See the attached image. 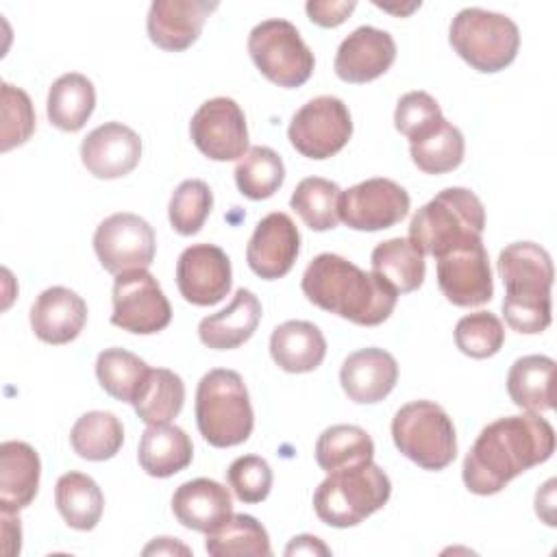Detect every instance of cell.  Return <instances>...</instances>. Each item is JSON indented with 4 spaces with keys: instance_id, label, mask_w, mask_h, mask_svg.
Returning <instances> with one entry per match:
<instances>
[{
    "instance_id": "6da1fadb",
    "label": "cell",
    "mask_w": 557,
    "mask_h": 557,
    "mask_svg": "<svg viewBox=\"0 0 557 557\" xmlns=\"http://www.w3.org/2000/svg\"><path fill=\"white\" fill-rule=\"evenodd\" d=\"M555 431L540 413L505 416L481 429L461 468L463 485L476 496L498 494L509 481L550 459Z\"/></svg>"
},
{
    "instance_id": "7a4b0ae2",
    "label": "cell",
    "mask_w": 557,
    "mask_h": 557,
    "mask_svg": "<svg viewBox=\"0 0 557 557\" xmlns=\"http://www.w3.org/2000/svg\"><path fill=\"white\" fill-rule=\"evenodd\" d=\"M300 287L309 302L359 326L385 322L398 300V292L381 276L335 252L313 257Z\"/></svg>"
},
{
    "instance_id": "3957f363",
    "label": "cell",
    "mask_w": 557,
    "mask_h": 557,
    "mask_svg": "<svg viewBox=\"0 0 557 557\" xmlns=\"http://www.w3.org/2000/svg\"><path fill=\"white\" fill-rule=\"evenodd\" d=\"M498 274L505 283L503 315L507 324L524 335L548 329L553 320V261L533 242H513L498 255Z\"/></svg>"
},
{
    "instance_id": "277c9868",
    "label": "cell",
    "mask_w": 557,
    "mask_h": 557,
    "mask_svg": "<svg viewBox=\"0 0 557 557\" xmlns=\"http://www.w3.org/2000/svg\"><path fill=\"white\" fill-rule=\"evenodd\" d=\"M485 228V209L479 196L466 187H446L422 205L409 222V242L431 257L479 239Z\"/></svg>"
},
{
    "instance_id": "5b68a950",
    "label": "cell",
    "mask_w": 557,
    "mask_h": 557,
    "mask_svg": "<svg viewBox=\"0 0 557 557\" xmlns=\"http://www.w3.org/2000/svg\"><path fill=\"white\" fill-rule=\"evenodd\" d=\"M196 424L205 442L215 448L244 444L255 426L244 379L228 368L209 370L196 389Z\"/></svg>"
},
{
    "instance_id": "8992f818",
    "label": "cell",
    "mask_w": 557,
    "mask_h": 557,
    "mask_svg": "<svg viewBox=\"0 0 557 557\" xmlns=\"http://www.w3.org/2000/svg\"><path fill=\"white\" fill-rule=\"evenodd\" d=\"M392 494V481L374 461L329 472L313 492L315 516L335 529H348L379 511Z\"/></svg>"
},
{
    "instance_id": "52a82bcc",
    "label": "cell",
    "mask_w": 557,
    "mask_h": 557,
    "mask_svg": "<svg viewBox=\"0 0 557 557\" xmlns=\"http://www.w3.org/2000/svg\"><path fill=\"white\" fill-rule=\"evenodd\" d=\"M448 41L470 67L494 74L516 59L520 30L516 22L503 13L468 7L453 17Z\"/></svg>"
},
{
    "instance_id": "ba28073f",
    "label": "cell",
    "mask_w": 557,
    "mask_h": 557,
    "mask_svg": "<svg viewBox=\"0 0 557 557\" xmlns=\"http://www.w3.org/2000/svg\"><path fill=\"white\" fill-rule=\"evenodd\" d=\"M400 455L424 470H444L457 457V433L448 413L433 400H411L392 420Z\"/></svg>"
},
{
    "instance_id": "9c48e42d",
    "label": "cell",
    "mask_w": 557,
    "mask_h": 557,
    "mask_svg": "<svg viewBox=\"0 0 557 557\" xmlns=\"http://www.w3.org/2000/svg\"><path fill=\"white\" fill-rule=\"evenodd\" d=\"M248 54L257 70L278 87H300L315 67L313 52L287 20H263L248 35Z\"/></svg>"
},
{
    "instance_id": "30bf717a",
    "label": "cell",
    "mask_w": 557,
    "mask_h": 557,
    "mask_svg": "<svg viewBox=\"0 0 557 557\" xmlns=\"http://www.w3.org/2000/svg\"><path fill=\"white\" fill-rule=\"evenodd\" d=\"M352 135L348 107L335 96H318L302 104L287 128L289 144L307 159H329L337 154Z\"/></svg>"
},
{
    "instance_id": "8fae6325",
    "label": "cell",
    "mask_w": 557,
    "mask_h": 557,
    "mask_svg": "<svg viewBox=\"0 0 557 557\" xmlns=\"http://www.w3.org/2000/svg\"><path fill=\"white\" fill-rule=\"evenodd\" d=\"M111 324L137 335L163 331L172 320V307L161 285L148 270H128L113 281Z\"/></svg>"
},
{
    "instance_id": "7c38bea8",
    "label": "cell",
    "mask_w": 557,
    "mask_h": 557,
    "mask_svg": "<svg viewBox=\"0 0 557 557\" xmlns=\"http://www.w3.org/2000/svg\"><path fill=\"white\" fill-rule=\"evenodd\" d=\"M94 250L111 274L146 270L154 261L157 237L152 226L128 211L104 218L94 233Z\"/></svg>"
},
{
    "instance_id": "4fadbf2b",
    "label": "cell",
    "mask_w": 557,
    "mask_h": 557,
    "mask_svg": "<svg viewBox=\"0 0 557 557\" xmlns=\"http://www.w3.org/2000/svg\"><path fill=\"white\" fill-rule=\"evenodd\" d=\"M409 194L392 178H368L339 194L337 215L355 231H383L409 213Z\"/></svg>"
},
{
    "instance_id": "5bb4252c",
    "label": "cell",
    "mask_w": 557,
    "mask_h": 557,
    "mask_svg": "<svg viewBox=\"0 0 557 557\" xmlns=\"http://www.w3.org/2000/svg\"><path fill=\"white\" fill-rule=\"evenodd\" d=\"M194 146L211 161H233L248 152V126L242 107L226 96L202 102L189 122Z\"/></svg>"
},
{
    "instance_id": "9a60e30c",
    "label": "cell",
    "mask_w": 557,
    "mask_h": 557,
    "mask_svg": "<svg viewBox=\"0 0 557 557\" xmlns=\"http://www.w3.org/2000/svg\"><path fill=\"white\" fill-rule=\"evenodd\" d=\"M437 259V285L457 307L485 305L494 294L492 270L483 239L463 242Z\"/></svg>"
},
{
    "instance_id": "2e32d148",
    "label": "cell",
    "mask_w": 557,
    "mask_h": 557,
    "mask_svg": "<svg viewBox=\"0 0 557 557\" xmlns=\"http://www.w3.org/2000/svg\"><path fill=\"white\" fill-rule=\"evenodd\" d=\"M233 283L228 255L215 244H194L176 261L181 296L198 307H211L226 298Z\"/></svg>"
},
{
    "instance_id": "e0dca14e",
    "label": "cell",
    "mask_w": 557,
    "mask_h": 557,
    "mask_svg": "<svg viewBox=\"0 0 557 557\" xmlns=\"http://www.w3.org/2000/svg\"><path fill=\"white\" fill-rule=\"evenodd\" d=\"M298 252V226L287 213L274 211L261 218L255 226V233L250 235V242L246 246V261L257 276L274 281L292 270Z\"/></svg>"
},
{
    "instance_id": "ac0fdd59",
    "label": "cell",
    "mask_w": 557,
    "mask_h": 557,
    "mask_svg": "<svg viewBox=\"0 0 557 557\" xmlns=\"http://www.w3.org/2000/svg\"><path fill=\"white\" fill-rule=\"evenodd\" d=\"M139 159L141 139L122 122L96 126L81 144V161L96 178H122L137 168Z\"/></svg>"
},
{
    "instance_id": "d6986e66",
    "label": "cell",
    "mask_w": 557,
    "mask_h": 557,
    "mask_svg": "<svg viewBox=\"0 0 557 557\" xmlns=\"http://www.w3.org/2000/svg\"><path fill=\"white\" fill-rule=\"evenodd\" d=\"M394 59L396 44L387 30L359 26L339 44L333 67L344 83L363 85L383 76Z\"/></svg>"
},
{
    "instance_id": "ffe728a7",
    "label": "cell",
    "mask_w": 557,
    "mask_h": 557,
    "mask_svg": "<svg viewBox=\"0 0 557 557\" xmlns=\"http://www.w3.org/2000/svg\"><path fill=\"white\" fill-rule=\"evenodd\" d=\"M218 2L207 0H154L148 11L146 30L154 46L168 52L187 50L205 26Z\"/></svg>"
},
{
    "instance_id": "44dd1931",
    "label": "cell",
    "mask_w": 557,
    "mask_h": 557,
    "mask_svg": "<svg viewBox=\"0 0 557 557\" xmlns=\"http://www.w3.org/2000/svg\"><path fill=\"white\" fill-rule=\"evenodd\" d=\"M398 381V363L392 352L370 346L350 352L339 370L344 394L357 405L381 403Z\"/></svg>"
},
{
    "instance_id": "7402d4cb",
    "label": "cell",
    "mask_w": 557,
    "mask_h": 557,
    "mask_svg": "<svg viewBox=\"0 0 557 557\" xmlns=\"http://www.w3.org/2000/svg\"><path fill=\"white\" fill-rule=\"evenodd\" d=\"M85 322V300L63 285L44 289L30 307V329L46 344L61 346L76 339Z\"/></svg>"
},
{
    "instance_id": "603a6c76",
    "label": "cell",
    "mask_w": 557,
    "mask_h": 557,
    "mask_svg": "<svg viewBox=\"0 0 557 557\" xmlns=\"http://www.w3.org/2000/svg\"><path fill=\"white\" fill-rule=\"evenodd\" d=\"M172 511L185 529L207 535L233 513V500L222 483L200 476L176 487L172 494Z\"/></svg>"
},
{
    "instance_id": "cb8c5ba5",
    "label": "cell",
    "mask_w": 557,
    "mask_h": 557,
    "mask_svg": "<svg viewBox=\"0 0 557 557\" xmlns=\"http://www.w3.org/2000/svg\"><path fill=\"white\" fill-rule=\"evenodd\" d=\"M261 320V302L250 292L239 287L226 309L200 320L198 337L207 348L233 350L246 344Z\"/></svg>"
},
{
    "instance_id": "d4e9b609",
    "label": "cell",
    "mask_w": 557,
    "mask_h": 557,
    "mask_svg": "<svg viewBox=\"0 0 557 557\" xmlns=\"http://www.w3.org/2000/svg\"><path fill=\"white\" fill-rule=\"evenodd\" d=\"M41 461L37 450L17 440L0 444V509L17 513L28 507L39 490Z\"/></svg>"
},
{
    "instance_id": "484cf974",
    "label": "cell",
    "mask_w": 557,
    "mask_h": 557,
    "mask_svg": "<svg viewBox=\"0 0 557 557\" xmlns=\"http://www.w3.org/2000/svg\"><path fill=\"white\" fill-rule=\"evenodd\" d=\"M270 355L281 370L305 374L324 361L326 339L313 322L287 320L272 331Z\"/></svg>"
},
{
    "instance_id": "4316f807",
    "label": "cell",
    "mask_w": 557,
    "mask_h": 557,
    "mask_svg": "<svg viewBox=\"0 0 557 557\" xmlns=\"http://www.w3.org/2000/svg\"><path fill=\"white\" fill-rule=\"evenodd\" d=\"M194 446L189 435L176 424H148L141 433L137 459L146 474L168 479L191 463Z\"/></svg>"
},
{
    "instance_id": "83f0119b",
    "label": "cell",
    "mask_w": 557,
    "mask_h": 557,
    "mask_svg": "<svg viewBox=\"0 0 557 557\" xmlns=\"http://www.w3.org/2000/svg\"><path fill=\"white\" fill-rule=\"evenodd\" d=\"M555 361L546 355H524L513 361L507 374V394L516 407L540 413L555 407L553 394Z\"/></svg>"
},
{
    "instance_id": "f1b7e54d",
    "label": "cell",
    "mask_w": 557,
    "mask_h": 557,
    "mask_svg": "<svg viewBox=\"0 0 557 557\" xmlns=\"http://www.w3.org/2000/svg\"><path fill=\"white\" fill-rule=\"evenodd\" d=\"M96 107L94 83L78 72H67L59 76L48 91L46 113L52 126L65 133L81 131L91 117Z\"/></svg>"
},
{
    "instance_id": "f546056e",
    "label": "cell",
    "mask_w": 557,
    "mask_h": 557,
    "mask_svg": "<svg viewBox=\"0 0 557 557\" xmlns=\"http://www.w3.org/2000/svg\"><path fill=\"white\" fill-rule=\"evenodd\" d=\"M54 505L67 527L91 531L102 516L104 496L98 483L83 472H65L54 485Z\"/></svg>"
},
{
    "instance_id": "4dcf8cb0",
    "label": "cell",
    "mask_w": 557,
    "mask_h": 557,
    "mask_svg": "<svg viewBox=\"0 0 557 557\" xmlns=\"http://www.w3.org/2000/svg\"><path fill=\"white\" fill-rule=\"evenodd\" d=\"M372 272L392 285L398 294L416 292L426 274L424 255L409 237H392L372 250Z\"/></svg>"
},
{
    "instance_id": "1f68e13d",
    "label": "cell",
    "mask_w": 557,
    "mask_h": 557,
    "mask_svg": "<svg viewBox=\"0 0 557 557\" xmlns=\"http://www.w3.org/2000/svg\"><path fill=\"white\" fill-rule=\"evenodd\" d=\"M409 152L416 168L424 174H446L461 165L466 141L461 131L444 117L431 131L409 141Z\"/></svg>"
},
{
    "instance_id": "d6a6232c",
    "label": "cell",
    "mask_w": 557,
    "mask_h": 557,
    "mask_svg": "<svg viewBox=\"0 0 557 557\" xmlns=\"http://www.w3.org/2000/svg\"><path fill=\"white\" fill-rule=\"evenodd\" d=\"M183 403H185L183 379L168 368H150V374L141 385L133 407L141 422L168 424L181 413Z\"/></svg>"
},
{
    "instance_id": "836d02e7",
    "label": "cell",
    "mask_w": 557,
    "mask_h": 557,
    "mask_svg": "<svg viewBox=\"0 0 557 557\" xmlns=\"http://www.w3.org/2000/svg\"><path fill=\"white\" fill-rule=\"evenodd\" d=\"M70 444L87 461H107L120 453L124 426L111 411H87L74 422Z\"/></svg>"
},
{
    "instance_id": "e575fe53",
    "label": "cell",
    "mask_w": 557,
    "mask_h": 557,
    "mask_svg": "<svg viewBox=\"0 0 557 557\" xmlns=\"http://www.w3.org/2000/svg\"><path fill=\"white\" fill-rule=\"evenodd\" d=\"M372 437L355 424H333L324 429L315 442V461L326 474L372 461Z\"/></svg>"
},
{
    "instance_id": "d590c367",
    "label": "cell",
    "mask_w": 557,
    "mask_h": 557,
    "mask_svg": "<svg viewBox=\"0 0 557 557\" xmlns=\"http://www.w3.org/2000/svg\"><path fill=\"white\" fill-rule=\"evenodd\" d=\"M205 548L213 557L272 555L268 531L255 516L248 513H231L218 529L207 533Z\"/></svg>"
},
{
    "instance_id": "8d00e7d4",
    "label": "cell",
    "mask_w": 557,
    "mask_h": 557,
    "mask_svg": "<svg viewBox=\"0 0 557 557\" xmlns=\"http://www.w3.org/2000/svg\"><path fill=\"white\" fill-rule=\"evenodd\" d=\"M148 374L150 366L126 348H104L96 359L100 387L122 403H135Z\"/></svg>"
},
{
    "instance_id": "74e56055",
    "label": "cell",
    "mask_w": 557,
    "mask_h": 557,
    "mask_svg": "<svg viewBox=\"0 0 557 557\" xmlns=\"http://www.w3.org/2000/svg\"><path fill=\"white\" fill-rule=\"evenodd\" d=\"M285 181V165L278 152L268 146H252L235 165V183L242 196L265 200L278 191Z\"/></svg>"
},
{
    "instance_id": "f35d334b",
    "label": "cell",
    "mask_w": 557,
    "mask_h": 557,
    "mask_svg": "<svg viewBox=\"0 0 557 557\" xmlns=\"http://www.w3.org/2000/svg\"><path fill=\"white\" fill-rule=\"evenodd\" d=\"M339 194L342 189L337 183L322 176H307L296 185L289 205L311 231L322 233L335 228L339 222Z\"/></svg>"
},
{
    "instance_id": "ab89813d",
    "label": "cell",
    "mask_w": 557,
    "mask_h": 557,
    "mask_svg": "<svg viewBox=\"0 0 557 557\" xmlns=\"http://www.w3.org/2000/svg\"><path fill=\"white\" fill-rule=\"evenodd\" d=\"M213 209L211 187L200 178L183 181L168 205V218L178 235H196Z\"/></svg>"
},
{
    "instance_id": "60d3db41",
    "label": "cell",
    "mask_w": 557,
    "mask_h": 557,
    "mask_svg": "<svg viewBox=\"0 0 557 557\" xmlns=\"http://www.w3.org/2000/svg\"><path fill=\"white\" fill-rule=\"evenodd\" d=\"M457 348L472 359H487L505 344V326L492 311L463 315L455 326Z\"/></svg>"
},
{
    "instance_id": "b9f144b4",
    "label": "cell",
    "mask_w": 557,
    "mask_h": 557,
    "mask_svg": "<svg viewBox=\"0 0 557 557\" xmlns=\"http://www.w3.org/2000/svg\"><path fill=\"white\" fill-rule=\"evenodd\" d=\"M37 117L28 94L20 87L2 83V141L0 150L7 152L30 139Z\"/></svg>"
},
{
    "instance_id": "7bdbcfd3",
    "label": "cell",
    "mask_w": 557,
    "mask_h": 557,
    "mask_svg": "<svg viewBox=\"0 0 557 557\" xmlns=\"http://www.w3.org/2000/svg\"><path fill=\"white\" fill-rule=\"evenodd\" d=\"M226 481H228V487L233 490V494L242 503L252 505V503H261L268 498L274 476H272L270 463L263 457L244 455V457H237L228 466Z\"/></svg>"
},
{
    "instance_id": "ee69618b",
    "label": "cell",
    "mask_w": 557,
    "mask_h": 557,
    "mask_svg": "<svg viewBox=\"0 0 557 557\" xmlns=\"http://www.w3.org/2000/svg\"><path fill=\"white\" fill-rule=\"evenodd\" d=\"M440 120H444L442 109L437 100L426 91H409L400 96L394 111V126L409 141L431 131Z\"/></svg>"
},
{
    "instance_id": "f6af8a7d",
    "label": "cell",
    "mask_w": 557,
    "mask_h": 557,
    "mask_svg": "<svg viewBox=\"0 0 557 557\" xmlns=\"http://www.w3.org/2000/svg\"><path fill=\"white\" fill-rule=\"evenodd\" d=\"M357 2H335V0H309L305 4V11L309 15V20L322 28H335L342 22H346V17L355 11Z\"/></svg>"
},
{
    "instance_id": "bcb514c9",
    "label": "cell",
    "mask_w": 557,
    "mask_h": 557,
    "mask_svg": "<svg viewBox=\"0 0 557 557\" xmlns=\"http://www.w3.org/2000/svg\"><path fill=\"white\" fill-rule=\"evenodd\" d=\"M285 555L287 557H294V555H331V550L320 537L305 533V535L292 537V542L285 548Z\"/></svg>"
},
{
    "instance_id": "7dc6e473",
    "label": "cell",
    "mask_w": 557,
    "mask_h": 557,
    "mask_svg": "<svg viewBox=\"0 0 557 557\" xmlns=\"http://www.w3.org/2000/svg\"><path fill=\"white\" fill-rule=\"evenodd\" d=\"M152 553H157V555H176V553L189 555L191 550H189L185 544H181L176 537H154V540L144 548V555H152Z\"/></svg>"
},
{
    "instance_id": "c3c4849f",
    "label": "cell",
    "mask_w": 557,
    "mask_h": 557,
    "mask_svg": "<svg viewBox=\"0 0 557 557\" xmlns=\"http://www.w3.org/2000/svg\"><path fill=\"white\" fill-rule=\"evenodd\" d=\"M2 540H4V553L9 555V544H15V550L20 553L22 546V529H20V518H13V511H2Z\"/></svg>"
}]
</instances>
